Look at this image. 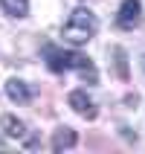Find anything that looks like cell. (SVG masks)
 <instances>
[{
	"mask_svg": "<svg viewBox=\"0 0 145 154\" xmlns=\"http://www.w3.org/2000/svg\"><path fill=\"white\" fill-rule=\"evenodd\" d=\"M44 58H47V67H50L52 73L76 70L87 85H96V82H99V73H96L93 61L87 58V55H81V52H76V50H58V47L47 44V47H44Z\"/></svg>",
	"mask_w": 145,
	"mask_h": 154,
	"instance_id": "obj_1",
	"label": "cell"
},
{
	"mask_svg": "<svg viewBox=\"0 0 145 154\" xmlns=\"http://www.w3.org/2000/svg\"><path fill=\"white\" fill-rule=\"evenodd\" d=\"M96 32H99V20H96V15L90 12V9H76V12L67 17L64 29H61L64 41L73 44V47H81V44H87Z\"/></svg>",
	"mask_w": 145,
	"mask_h": 154,
	"instance_id": "obj_2",
	"label": "cell"
},
{
	"mask_svg": "<svg viewBox=\"0 0 145 154\" xmlns=\"http://www.w3.org/2000/svg\"><path fill=\"white\" fill-rule=\"evenodd\" d=\"M142 17V3L139 0H122L119 12H116V26L119 29H134Z\"/></svg>",
	"mask_w": 145,
	"mask_h": 154,
	"instance_id": "obj_3",
	"label": "cell"
},
{
	"mask_svg": "<svg viewBox=\"0 0 145 154\" xmlns=\"http://www.w3.org/2000/svg\"><path fill=\"white\" fill-rule=\"evenodd\" d=\"M0 125H3V131H6L9 140H17V143H26V146H35V140H29V128H26L23 119H17V116L6 113V116L0 119Z\"/></svg>",
	"mask_w": 145,
	"mask_h": 154,
	"instance_id": "obj_4",
	"label": "cell"
},
{
	"mask_svg": "<svg viewBox=\"0 0 145 154\" xmlns=\"http://www.w3.org/2000/svg\"><path fill=\"white\" fill-rule=\"evenodd\" d=\"M67 102H70V108H73L78 116H84V119H96V113H99L96 111V102L87 96V90H73Z\"/></svg>",
	"mask_w": 145,
	"mask_h": 154,
	"instance_id": "obj_5",
	"label": "cell"
},
{
	"mask_svg": "<svg viewBox=\"0 0 145 154\" xmlns=\"http://www.w3.org/2000/svg\"><path fill=\"white\" fill-rule=\"evenodd\" d=\"M6 96L12 99V102L23 105V102H29V99H32V90H29V85H26V82H20V79H9V82H6Z\"/></svg>",
	"mask_w": 145,
	"mask_h": 154,
	"instance_id": "obj_6",
	"label": "cell"
},
{
	"mask_svg": "<svg viewBox=\"0 0 145 154\" xmlns=\"http://www.w3.org/2000/svg\"><path fill=\"white\" fill-rule=\"evenodd\" d=\"M78 143V137H76V131L73 128H67V125H61V128H55V134H52V151H64V148H73Z\"/></svg>",
	"mask_w": 145,
	"mask_h": 154,
	"instance_id": "obj_7",
	"label": "cell"
},
{
	"mask_svg": "<svg viewBox=\"0 0 145 154\" xmlns=\"http://www.w3.org/2000/svg\"><path fill=\"white\" fill-rule=\"evenodd\" d=\"M0 6L9 17H26L29 15V0H0Z\"/></svg>",
	"mask_w": 145,
	"mask_h": 154,
	"instance_id": "obj_8",
	"label": "cell"
},
{
	"mask_svg": "<svg viewBox=\"0 0 145 154\" xmlns=\"http://www.w3.org/2000/svg\"><path fill=\"white\" fill-rule=\"evenodd\" d=\"M113 55H116V70H119V76L122 79H128V64H125V50H113Z\"/></svg>",
	"mask_w": 145,
	"mask_h": 154,
	"instance_id": "obj_9",
	"label": "cell"
},
{
	"mask_svg": "<svg viewBox=\"0 0 145 154\" xmlns=\"http://www.w3.org/2000/svg\"><path fill=\"white\" fill-rule=\"evenodd\" d=\"M142 70H145V55H142Z\"/></svg>",
	"mask_w": 145,
	"mask_h": 154,
	"instance_id": "obj_10",
	"label": "cell"
}]
</instances>
